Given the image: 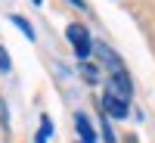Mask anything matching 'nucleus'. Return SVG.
Segmentation results:
<instances>
[{"label": "nucleus", "instance_id": "5", "mask_svg": "<svg viewBox=\"0 0 155 143\" xmlns=\"http://www.w3.org/2000/svg\"><path fill=\"white\" fill-rule=\"evenodd\" d=\"M50 137H53V121H50V115H41V131H37L34 143H47Z\"/></svg>", "mask_w": 155, "mask_h": 143}, {"label": "nucleus", "instance_id": "4", "mask_svg": "<svg viewBox=\"0 0 155 143\" xmlns=\"http://www.w3.org/2000/svg\"><path fill=\"white\" fill-rule=\"evenodd\" d=\"M9 22L16 25V28H19L25 37H28V41H34V37H37V34H34V28H31V22L25 19V16H9Z\"/></svg>", "mask_w": 155, "mask_h": 143}, {"label": "nucleus", "instance_id": "3", "mask_svg": "<svg viewBox=\"0 0 155 143\" xmlns=\"http://www.w3.org/2000/svg\"><path fill=\"white\" fill-rule=\"evenodd\" d=\"M74 128H78V134H81V143H96V131H93V124H90L87 115L78 112L74 115Z\"/></svg>", "mask_w": 155, "mask_h": 143}, {"label": "nucleus", "instance_id": "1", "mask_svg": "<svg viewBox=\"0 0 155 143\" xmlns=\"http://www.w3.org/2000/svg\"><path fill=\"white\" fill-rule=\"evenodd\" d=\"M65 37H68V44L74 47V56L81 59V62H87V59H90V53H93V41H90V31L84 28L81 22H71L68 28H65Z\"/></svg>", "mask_w": 155, "mask_h": 143}, {"label": "nucleus", "instance_id": "2", "mask_svg": "<svg viewBox=\"0 0 155 143\" xmlns=\"http://www.w3.org/2000/svg\"><path fill=\"white\" fill-rule=\"evenodd\" d=\"M102 109H106V115H112V118H127V103H121V100H115V97H109V94H102Z\"/></svg>", "mask_w": 155, "mask_h": 143}, {"label": "nucleus", "instance_id": "10", "mask_svg": "<svg viewBox=\"0 0 155 143\" xmlns=\"http://www.w3.org/2000/svg\"><path fill=\"white\" fill-rule=\"evenodd\" d=\"M31 3H44V0H31Z\"/></svg>", "mask_w": 155, "mask_h": 143}, {"label": "nucleus", "instance_id": "8", "mask_svg": "<svg viewBox=\"0 0 155 143\" xmlns=\"http://www.w3.org/2000/svg\"><path fill=\"white\" fill-rule=\"evenodd\" d=\"M0 72H9V53L0 47Z\"/></svg>", "mask_w": 155, "mask_h": 143}, {"label": "nucleus", "instance_id": "7", "mask_svg": "<svg viewBox=\"0 0 155 143\" xmlns=\"http://www.w3.org/2000/svg\"><path fill=\"white\" fill-rule=\"evenodd\" d=\"M102 140H106V143H115V134H112V128H109V115L102 118Z\"/></svg>", "mask_w": 155, "mask_h": 143}, {"label": "nucleus", "instance_id": "6", "mask_svg": "<svg viewBox=\"0 0 155 143\" xmlns=\"http://www.w3.org/2000/svg\"><path fill=\"white\" fill-rule=\"evenodd\" d=\"M81 75L87 78L90 84H99V69H96V66H93L90 59H87V62H81Z\"/></svg>", "mask_w": 155, "mask_h": 143}, {"label": "nucleus", "instance_id": "9", "mask_svg": "<svg viewBox=\"0 0 155 143\" xmlns=\"http://www.w3.org/2000/svg\"><path fill=\"white\" fill-rule=\"evenodd\" d=\"M68 3H74L78 9H84V0H68Z\"/></svg>", "mask_w": 155, "mask_h": 143}]
</instances>
